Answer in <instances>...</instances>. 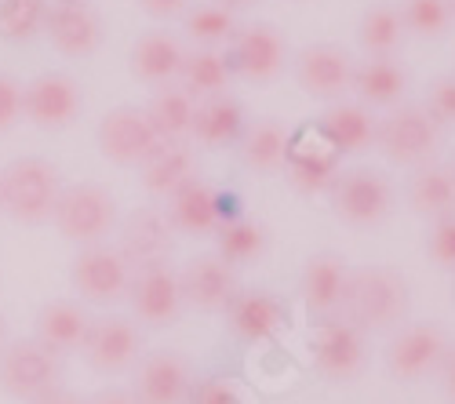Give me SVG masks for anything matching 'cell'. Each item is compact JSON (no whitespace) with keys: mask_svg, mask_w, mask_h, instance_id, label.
Segmentation results:
<instances>
[{"mask_svg":"<svg viewBox=\"0 0 455 404\" xmlns=\"http://www.w3.org/2000/svg\"><path fill=\"white\" fill-rule=\"evenodd\" d=\"M189 4H194V0H139V8H142L149 19H157V22L182 19Z\"/></svg>","mask_w":455,"mask_h":404,"instance_id":"b9f144b4","label":"cell"},{"mask_svg":"<svg viewBox=\"0 0 455 404\" xmlns=\"http://www.w3.org/2000/svg\"><path fill=\"white\" fill-rule=\"evenodd\" d=\"M0 211H4V201H0Z\"/></svg>","mask_w":455,"mask_h":404,"instance_id":"816d5d0a","label":"cell"},{"mask_svg":"<svg viewBox=\"0 0 455 404\" xmlns=\"http://www.w3.org/2000/svg\"><path fill=\"white\" fill-rule=\"evenodd\" d=\"M132 393L139 404H186L194 393V364L179 350L142 353L135 364Z\"/></svg>","mask_w":455,"mask_h":404,"instance_id":"e0dca14e","label":"cell"},{"mask_svg":"<svg viewBox=\"0 0 455 404\" xmlns=\"http://www.w3.org/2000/svg\"><path fill=\"white\" fill-rule=\"evenodd\" d=\"M59 194H62L59 168L44 157H19L0 171V201H4V211L22 226L52 223Z\"/></svg>","mask_w":455,"mask_h":404,"instance_id":"3957f363","label":"cell"},{"mask_svg":"<svg viewBox=\"0 0 455 404\" xmlns=\"http://www.w3.org/2000/svg\"><path fill=\"white\" fill-rule=\"evenodd\" d=\"M350 91L368 109H394V106H401V99L408 91V69L401 66L397 55H364L354 66Z\"/></svg>","mask_w":455,"mask_h":404,"instance_id":"d4e9b609","label":"cell"},{"mask_svg":"<svg viewBox=\"0 0 455 404\" xmlns=\"http://www.w3.org/2000/svg\"><path fill=\"white\" fill-rule=\"evenodd\" d=\"M244 109L241 102L226 91V95H212L201 99L194 109V124H189V142L204 146V150H226V146H237L241 131H244Z\"/></svg>","mask_w":455,"mask_h":404,"instance_id":"4316f807","label":"cell"},{"mask_svg":"<svg viewBox=\"0 0 455 404\" xmlns=\"http://www.w3.org/2000/svg\"><path fill=\"white\" fill-rule=\"evenodd\" d=\"M22 121V84L15 77H0V131Z\"/></svg>","mask_w":455,"mask_h":404,"instance_id":"ab89813d","label":"cell"},{"mask_svg":"<svg viewBox=\"0 0 455 404\" xmlns=\"http://www.w3.org/2000/svg\"><path fill=\"white\" fill-rule=\"evenodd\" d=\"M237 154H241V164L259 175V178H274L288 168V157H291V135L281 121L274 117H259L251 124H244L241 139H237Z\"/></svg>","mask_w":455,"mask_h":404,"instance_id":"603a6c76","label":"cell"},{"mask_svg":"<svg viewBox=\"0 0 455 404\" xmlns=\"http://www.w3.org/2000/svg\"><path fill=\"white\" fill-rule=\"evenodd\" d=\"M408 41V29L401 19V8L390 0H379V4L364 8L361 22H357V44L364 55H397Z\"/></svg>","mask_w":455,"mask_h":404,"instance_id":"1f68e13d","label":"cell"},{"mask_svg":"<svg viewBox=\"0 0 455 404\" xmlns=\"http://www.w3.org/2000/svg\"><path fill=\"white\" fill-rule=\"evenodd\" d=\"M267 244H270L267 226L255 223V218H248V215L222 218V226L215 230V251L237 270L259 263L262 255H267Z\"/></svg>","mask_w":455,"mask_h":404,"instance_id":"4dcf8cb0","label":"cell"},{"mask_svg":"<svg viewBox=\"0 0 455 404\" xmlns=\"http://www.w3.org/2000/svg\"><path fill=\"white\" fill-rule=\"evenodd\" d=\"M157 131L149 124L146 109L139 106H117L99 121V154L109 164L139 168L149 154L157 150Z\"/></svg>","mask_w":455,"mask_h":404,"instance_id":"2e32d148","label":"cell"},{"mask_svg":"<svg viewBox=\"0 0 455 404\" xmlns=\"http://www.w3.org/2000/svg\"><path fill=\"white\" fill-rule=\"evenodd\" d=\"M41 29L48 33V41L69 59H88L102 44V22L84 0H55L52 8H44Z\"/></svg>","mask_w":455,"mask_h":404,"instance_id":"d6986e66","label":"cell"},{"mask_svg":"<svg viewBox=\"0 0 455 404\" xmlns=\"http://www.w3.org/2000/svg\"><path fill=\"white\" fill-rule=\"evenodd\" d=\"M4 339H8V321H4V313H0V346H4Z\"/></svg>","mask_w":455,"mask_h":404,"instance_id":"7dc6e473","label":"cell"},{"mask_svg":"<svg viewBox=\"0 0 455 404\" xmlns=\"http://www.w3.org/2000/svg\"><path fill=\"white\" fill-rule=\"evenodd\" d=\"M448 4H451V15H455V0H448Z\"/></svg>","mask_w":455,"mask_h":404,"instance_id":"f907efd6","label":"cell"},{"mask_svg":"<svg viewBox=\"0 0 455 404\" xmlns=\"http://www.w3.org/2000/svg\"><path fill=\"white\" fill-rule=\"evenodd\" d=\"M84 404H139L132 390H121V386H106L99 393H92Z\"/></svg>","mask_w":455,"mask_h":404,"instance_id":"ee69618b","label":"cell"},{"mask_svg":"<svg viewBox=\"0 0 455 404\" xmlns=\"http://www.w3.org/2000/svg\"><path fill=\"white\" fill-rule=\"evenodd\" d=\"M179 284H182L186 306H194L201 313H226L241 291L237 266L226 263L219 251L194 255V259L179 270Z\"/></svg>","mask_w":455,"mask_h":404,"instance_id":"9a60e30c","label":"cell"},{"mask_svg":"<svg viewBox=\"0 0 455 404\" xmlns=\"http://www.w3.org/2000/svg\"><path fill=\"white\" fill-rule=\"evenodd\" d=\"M121 255L135 266H146V263H161L172 255L175 248V230L168 223V215L164 208L157 204H146V208H135L128 218H124V226H121Z\"/></svg>","mask_w":455,"mask_h":404,"instance_id":"44dd1931","label":"cell"},{"mask_svg":"<svg viewBox=\"0 0 455 404\" xmlns=\"http://www.w3.org/2000/svg\"><path fill=\"white\" fill-rule=\"evenodd\" d=\"M44 0H0V36L4 41H29L44 22Z\"/></svg>","mask_w":455,"mask_h":404,"instance_id":"8d00e7d4","label":"cell"},{"mask_svg":"<svg viewBox=\"0 0 455 404\" xmlns=\"http://www.w3.org/2000/svg\"><path fill=\"white\" fill-rule=\"evenodd\" d=\"M62 379V360L36 339H19L0 346V390L15 400H41Z\"/></svg>","mask_w":455,"mask_h":404,"instance_id":"ba28073f","label":"cell"},{"mask_svg":"<svg viewBox=\"0 0 455 404\" xmlns=\"http://www.w3.org/2000/svg\"><path fill=\"white\" fill-rule=\"evenodd\" d=\"M404 201L408 208L434 223V218L455 215V171L451 164H423V168H411L408 182H404Z\"/></svg>","mask_w":455,"mask_h":404,"instance_id":"83f0119b","label":"cell"},{"mask_svg":"<svg viewBox=\"0 0 455 404\" xmlns=\"http://www.w3.org/2000/svg\"><path fill=\"white\" fill-rule=\"evenodd\" d=\"M310 357L321 379L328 383H354L361 379L364 364H368V350H364V332L343 317L331 321H317V332L310 343Z\"/></svg>","mask_w":455,"mask_h":404,"instance_id":"4fadbf2b","label":"cell"},{"mask_svg":"<svg viewBox=\"0 0 455 404\" xmlns=\"http://www.w3.org/2000/svg\"><path fill=\"white\" fill-rule=\"evenodd\" d=\"M219 4H226V8L241 12V8H251V4H259V0H219Z\"/></svg>","mask_w":455,"mask_h":404,"instance_id":"bcb514c9","label":"cell"},{"mask_svg":"<svg viewBox=\"0 0 455 404\" xmlns=\"http://www.w3.org/2000/svg\"><path fill=\"white\" fill-rule=\"evenodd\" d=\"M451 339L437 321H404L397 332H390V343L383 350V364L390 379L397 383H423L437 376L441 360L448 353Z\"/></svg>","mask_w":455,"mask_h":404,"instance_id":"8992f818","label":"cell"},{"mask_svg":"<svg viewBox=\"0 0 455 404\" xmlns=\"http://www.w3.org/2000/svg\"><path fill=\"white\" fill-rule=\"evenodd\" d=\"M164 215H168L172 230L182 237H215V230L226 218V208H222V197L212 182L204 175H194L186 186H179L164 201Z\"/></svg>","mask_w":455,"mask_h":404,"instance_id":"ac0fdd59","label":"cell"},{"mask_svg":"<svg viewBox=\"0 0 455 404\" xmlns=\"http://www.w3.org/2000/svg\"><path fill=\"white\" fill-rule=\"evenodd\" d=\"M55 230L73 244H99L117 230V197H113L99 182H77V186H62L55 211H52Z\"/></svg>","mask_w":455,"mask_h":404,"instance_id":"277c9868","label":"cell"},{"mask_svg":"<svg viewBox=\"0 0 455 404\" xmlns=\"http://www.w3.org/2000/svg\"><path fill=\"white\" fill-rule=\"evenodd\" d=\"M88 328H92V317L81 303L55 299V303H44L41 313H36V343H44L59 357L62 353H81Z\"/></svg>","mask_w":455,"mask_h":404,"instance_id":"f1b7e54d","label":"cell"},{"mask_svg":"<svg viewBox=\"0 0 455 404\" xmlns=\"http://www.w3.org/2000/svg\"><path fill=\"white\" fill-rule=\"evenodd\" d=\"M347 273H350L347 255H339V251L310 255V263L299 281L302 303H307L310 317H317V321L339 317V310H343V291H347Z\"/></svg>","mask_w":455,"mask_h":404,"instance_id":"ffe728a7","label":"cell"},{"mask_svg":"<svg viewBox=\"0 0 455 404\" xmlns=\"http://www.w3.org/2000/svg\"><path fill=\"white\" fill-rule=\"evenodd\" d=\"M354 66L357 59L339 44H310L291 59L295 84L302 88V95H310L317 102L347 99L354 88Z\"/></svg>","mask_w":455,"mask_h":404,"instance_id":"8fae6325","label":"cell"},{"mask_svg":"<svg viewBox=\"0 0 455 404\" xmlns=\"http://www.w3.org/2000/svg\"><path fill=\"white\" fill-rule=\"evenodd\" d=\"M175 84L194 102L212 99V95H226V91H230V84H234L230 59L222 55V48H194V51H186Z\"/></svg>","mask_w":455,"mask_h":404,"instance_id":"f546056e","label":"cell"},{"mask_svg":"<svg viewBox=\"0 0 455 404\" xmlns=\"http://www.w3.org/2000/svg\"><path fill=\"white\" fill-rule=\"evenodd\" d=\"M182 29H186V41L194 48H230L241 22H237L234 8L212 0V4H189L182 15Z\"/></svg>","mask_w":455,"mask_h":404,"instance_id":"836d02e7","label":"cell"},{"mask_svg":"<svg viewBox=\"0 0 455 404\" xmlns=\"http://www.w3.org/2000/svg\"><path fill=\"white\" fill-rule=\"evenodd\" d=\"M397 8H401L408 36H419V41H441L455 22L448 0H401Z\"/></svg>","mask_w":455,"mask_h":404,"instance_id":"d590c367","label":"cell"},{"mask_svg":"<svg viewBox=\"0 0 455 404\" xmlns=\"http://www.w3.org/2000/svg\"><path fill=\"white\" fill-rule=\"evenodd\" d=\"M427 259L444 270V273H455V215H444V218H434L430 230H427Z\"/></svg>","mask_w":455,"mask_h":404,"instance_id":"74e56055","label":"cell"},{"mask_svg":"<svg viewBox=\"0 0 455 404\" xmlns=\"http://www.w3.org/2000/svg\"><path fill=\"white\" fill-rule=\"evenodd\" d=\"M194 397L197 404H241V397H237V386L234 383H222V379H215V383H204V386H194Z\"/></svg>","mask_w":455,"mask_h":404,"instance_id":"60d3db41","label":"cell"},{"mask_svg":"<svg viewBox=\"0 0 455 404\" xmlns=\"http://www.w3.org/2000/svg\"><path fill=\"white\" fill-rule=\"evenodd\" d=\"M226 313L244 339H270L284 328V306L267 291H237Z\"/></svg>","mask_w":455,"mask_h":404,"instance_id":"e575fe53","label":"cell"},{"mask_svg":"<svg viewBox=\"0 0 455 404\" xmlns=\"http://www.w3.org/2000/svg\"><path fill=\"white\" fill-rule=\"evenodd\" d=\"M321 131L328 139V146L335 154H364L375 146V131H379V117L375 109H368L364 102H328L324 117H321Z\"/></svg>","mask_w":455,"mask_h":404,"instance_id":"484cf974","label":"cell"},{"mask_svg":"<svg viewBox=\"0 0 455 404\" xmlns=\"http://www.w3.org/2000/svg\"><path fill=\"white\" fill-rule=\"evenodd\" d=\"M375 150L397 168H423L441 150V124L427 114V106H394L379 117Z\"/></svg>","mask_w":455,"mask_h":404,"instance_id":"5b68a950","label":"cell"},{"mask_svg":"<svg viewBox=\"0 0 455 404\" xmlns=\"http://www.w3.org/2000/svg\"><path fill=\"white\" fill-rule=\"evenodd\" d=\"M451 171H455V161H451Z\"/></svg>","mask_w":455,"mask_h":404,"instance_id":"f5cc1de1","label":"cell"},{"mask_svg":"<svg viewBox=\"0 0 455 404\" xmlns=\"http://www.w3.org/2000/svg\"><path fill=\"white\" fill-rule=\"evenodd\" d=\"M197 102L189 99L179 84H161L146 106V117L154 124L161 142H189V124H194Z\"/></svg>","mask_w":455,"mask_h":404,"instance_id":"d6a6232c","label":"cell"},{"mask_svg":"<svg viewBox=\"0 0 455 404\" xmlns=\"http://www.w3.org/2000/svg\"><path fill=\"white\" fill-rule=\"evenodd\" d=\"M411 313V291L401 270L371 263V266H350L343 310L339 317L350 321L364 336H390Z\"/></svg>","mask_w":455,"mask_h":404,"instance_id":"6da1fadb","label":"cell"},{"mask_svg":"<svg viewBox=\"0 0 455 404\" xmlns=\"http://www.w3.org/2000/svg\"><path fill=\"white\" fill-rule=\"evenodd\" d=\"M451 303H455V273H451Z\"/></svg>","mask_w":455,"mask_h":404,"instance_id":"c3c4849f","label":"cell"},{"mask_svg":"<svg viewBox=\"0 0 455 404\" xmlns=\"http://www.w3.org/2000/svg\"><path fill=\"white\" fill-rule=\"evenodd\" d=\"M128 306L139 328H172L186 310L179 270L168 259L135 266L128 284Z\"/></svg>","mask_w":455,"mask_h":404,"instance_id":"30bf717a","label":"cell"},{"mask_svg":"<svg viewBox=\"0 0 455 404\" xmlns=\"http://www.w3.org/2000/svg\"><path fill=\"white\" fill-rule=\"evenodd\" d=\"M142 328L128 317H92V328L84 336V360L99 376H124L142 357Z\"/></svg>","mask_w":455,"mask_h":404,"instance_id":"7c38bea8","label":"cell"},{"mask_svg":"<svg viewBox=\"0 0 455 404\" xmlns=\"http://www.w3.org/2000/svg\"><path fill=\"white\" fill-rule=\"evenodd\" d=\"M288 4H307V0H288Z\"/></svg>","mask_w":455,"mask_h":404,"instance_id":"681fc988","label":"cell"},{"mask_svg":"<svg viewBox=\"0 0 455 404\" xmlns=\"http://www.w3.org/2000/svg\"><path fill=\"white\" fill-rule=\"evenodd\" d=\"M182 59H186V48H182V41L175 33L149 29V33H142L139 41L132 44L128 69H132L135 81H142L149 88H161V84H175Z\"/></svg>","mask_w":455,"mask_h":404,"instance_id":"cb8c5ba5","label":"cell"},{"mask_svg":"<svg viewBox=\"0 0 455 404\" xmlns=\"http://www.w3.org/2000/svg\"><path fill=\"white\" fill-rule=\"evenodd\" d=\"M84 109V91L69 73H41L22 84V117L41 131L69 128Z\"/></svg>","mask_w":455,"mask_h":404,"instance_id":"5bb4252c","label":"cell"},{"mask_svg":"<svg viewBox=\"0 0 455 404\" xmlns=\"http://www.w3.org/2000/svg\"><path fill=\"white\" fill-rule=\"evenodd\" d=\"M142 190L154 201H168L179 186H186L194 175H201V161L194 142H157V150L139 164Z\"/></svg>","mask_w":455,"mask_h":404,"instance_id":"7402d4cb","label":"cell"},{"mask_svg":"<svg viewBox=\"0 0 455 404\" xmlns=\"http://www.w3.org/2000/svg\"><path fill=\"white\" fill-rule=\"evenodd\" d=\"M226 59H230L234 77H241L255 88H267L288 69L291 48L274 22H248L237 29L230 48H226Z\"/></svg>","mask_w":455,"mask_h":404,"instance_id":"9c48e42d","label":"cell"},{"mask_svg":"<svg viewBox=\"0 0 455 404\" xmlns=\"http://www.w3.org/2000/svg\"><path fill=\"white\" fill-rule=\"evenodd\" d=\"M437 383H441V393L448 404H455V343L448 346L444 360H441V368H437Z\"/></svg>","mask_w":455,"mask_h":404,"instance_id":"7bdbcfd3","label":"cell"},{"mask_svg":"<svg viewBox=\"0 0 455 404\" xmlns=\"http://www.w3.org/2000/svg\"><path fill=\"white\" fill-rule=\"evenodd\" d=\"M33 404H84V397H77L73 390H62V386H55L52 393H44L41 400H33Z\"/></svg>","mask_w":455,"mask_h":404,"instance_id":"f6af8a7d","label":"cell"},{"mask_svg":"<svg viewBox=\"0 0 455 404\" xmlns=\"http://www.w3.org/2000/svg\"><path fill=\"white\" fill-rule=\"evenodd\" d=\"M427 114L441 124V128H448V124H455V73H444V77H437L430 88H427Z\"/></svg>","mask_w":455,"mask_h":404,"instance_id":"f35d334b","label":"cell"},{"mask_svg":"<svg viewBox=\"0 0 455 404\" xmlns=\"http://www.w3.org/2000/svg\"><path fill=\"white\" fill-rule=\"evenodd\" d=\"M132 263L121 255L117 244H84L77 255H73L69 266V284L73 291L92 303V306H113L128 299V284H132Z\"/></svg>","mask_w":455,"mask_h":404,"instance_id":"52a82bcc","label":"cell"},{"mask_svg":"<svg viewBox=\"0 0 455 404\" xmlns=\"http://www.w3.org/2000/svg\"><path fill=\"white\" fill-rule=\"evenodd\" d=\"M328 208L339 223H347L354 230H371L379 223H387V215L394 211V186L390 178L368 168V164H354V168H339L328 186H324Z\"/></svg>","mask_w":455,"mask_h":404,"instance_id":"7a4b0ae2","label":"cell"}]
</instances>
